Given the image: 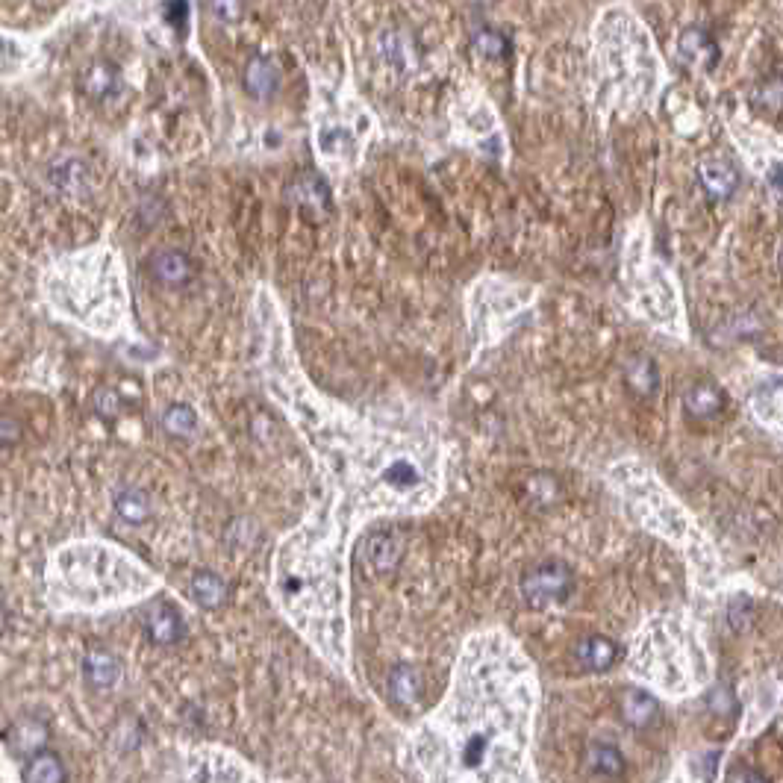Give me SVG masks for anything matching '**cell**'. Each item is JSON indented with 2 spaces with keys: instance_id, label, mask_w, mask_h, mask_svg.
Here are the masks:
<instances>
[{
  "instance_id": "23",
  "label": "cell",
  "mask_w": 783,
  "mask_h": 783,
  "mask_svg": "<svg viewBox=\"0 0 783 783\" xmlns=\"http://www.w3.org/2000/svg\"><path fill=\"white\" fill-rule=\"evenodd\" d=\"M474 51H480L483 56H504V53L510 51V42H507L504 33L486 27V30L474 33Z\"/></svg>"
},
{
  "instance_id": "17",
  "label": "cell",
  "mask_w": 783,
  "mask_h": 783,
  "mask_svg": "<svg viewBox=\"0 0 783 783\" xmlns=\"http://www.w3.org/2000/svg\"><path fill=\"white\" fill-rule=\"evenodd\" d=\"M24 778L33 783H62L68 781V775H65V766H62V760L53 754V751H39L30 763H27V772H24Z\"/></svg>"
},
{
  "instance_id": "14",
  "label": "cell",
  "mask_w": 783,
  "mask_h": 783,
  "mask_svg": "<svg viewBox=\"0 0 783 783\" xmlns=\"http://www.w3.org/2000/svg\"><path fill=\"white\" fill-rule=\"evenodd\" d=\"M151 271L165 286H183L192 277V262L183 251H159L151 260Z\"/></svg>"
},
{
  "instance_id": "25",
  "label": "cell",
  "mask_w": 783,
  "mask_h": 783,
  "mask_svg": "<svg viewBox=\"0 0 783 783\" xmlns=\"http://www.w3.org/2000/svg\"><path fill=\"white\" fill-rule=\"evenodd\" d=\"M186 15H189V3L186 0H168L165 3V18H168V24H174V27H186Z\"/></svg>"
},
{
  "instance_id": "16",
  "label": "cell",
  "mask_w": 783,
  "mask_h": 783,
  "mask_svg": "<svg viewBox=\"0 0 783 783\" xmlns=\"http://www.w3.org/2000/svg\"><path fill=\"white\" fill-rule=\"evenodd\" d=\"M83 672H86V680H89L92 686L106 689V686H112V683L118 680L121 666H118V660H115L112 654H106V651H92V654L86 657V663H83Z\"/></svg>"
},
{
  "instance_id": "27",
  "label": "cell",
  "mask_w": 783,
  "mask_h": 783,
  "mask_svg": "<svg viewBox=\"0 0 783 783\" xmlns=\"http://www.w3.org/2000/svg\"><path fill=\"white\" fill-rule=\"evenodd\" d=\"M3 630H6V610L0 607V636H3Z\"/></svg>"
},
{
  "instance_id": "15",
  "label": "cell",
  "mask_w": 783,
  "mask_h": 783,
  "mask_svg": "<svg viewBox=\"0 0 783 783\" xmlns=\"http://www.w3.org/2000/svg\"><path fill=\"white\" fill-rule=\"evenodd\" d=\"M189 592H192V598H195L201 607L215 610V607H221L224 598H227V583L218 575H212V572H201V575L192 577Z\"/></svg>"
},
{
  "instance_id": "1",
  "label": "cell",
  "mask_w": 783,
  "mask_h": 783,
  "mask_svg": "<svg viewBox=\"0 0 783 783\" xmlns=\"http://www.w3.org/2000/svg\"><path fill=\"white\" fill-rule=\"evenodd\" d=\"M539 680L504 630L471 636L448 698L410 736L427 781H533V719Z\"/></svg>"
},
{
  "instance_id": "26",
  "label": "cell",
  "mask_w": 783,
  "mask_h": 783,
  "mask_svg": "<svg viewBox=\"0 0 783 783\" xmlns=\"http://www.w3.org/2000/svg\"><path fill=\"white\" fill-rule=\"evenodd\" d=\"M733 781H763L760 775H751V772H736V775H731Z\"/></svg>"
},
{
  "instance_id": "8",
  "label": "cell",
  "mask_w": 783,
  "mask_h": 783,
  "mask_svg": "<svg viewBox=\"0 0 783 783\" xmlns=\"http://www.w3.org/2000/svg\"><path fill=\"white\" fill-rule=\"evenodd\" d=\"M401 554H404V548H401V542H398L395 533H389V530L368 533L366 560L377 569V572H380V575L395 572V566L401 563Z\"/></svg>"
},
{
  "instance_id": "4",
  "label": "cell",
  "mask_w": 783,
  "mask_h": 783,
  "mask_svg": "<svg viewBox=\"0 0 783 783\" xmlns=\"http://www.w3.org/2000/svg\"><path fill=\"white\" fill-rule=\"evenodd\" d=\"M678 56L689 68H704L710 71L719 59V45L704 27H686L678 39Z\"/></svg>"
},
{
  "instance_id": "24",
  "label": "cell",
  "mask_w": 783,
  "mask_h": 783,
  "mask_svg": "<svg viewBox=\"0 0 783 783\" xmlns=\"http://www.w3.org/2000/svg\"><path fill=\"white\" fill-rule=\"evenodd\" d=\"M207 6L218 24H236L245 15V0H207Z\"/></svg>"
},
{
  "instance_id": "7",
  "label": "cell",
  "mask_w": 783,
  "mask_h": 783,
  "mask_svg": "<svg viewBox=\"0 0 783 783\" xmlns=\"http://www.w3.org/2000/svg\"><path fill=\"white\" fill-rule=\"evenodd\" d=\"M80 86H83V92H86L92 101H106V98H112V95L118 92V86H121V71H118L115 62L98 59V62H92V65L83 71Z\"/></svg>"
},
{
  "instance_id": "5",
  "label": "cell",
  "mask_w": 783,
  "mask_h": 783,
  "mask_svg": "<svg viewBox=\"0 0 783 783\" xmlns=\"http://www.w3.org/2000/svg\"><path fill=\"white\" fill-rule=\"evenodd\" d=\"M245 89L257 98V101H268L277 95L280 89V68L274 59L254 53L245 65Z\"/></svg>"
},
{
  "instance_id": "19",
  "label": "cell",
  "mask_w": 783,
  "mask_h": 783,
  "mask_svg": "<svg viewBox=\"0 0 783 783\" xmlns=\"http://www.w3.org/2000/svg\"><path fill=\"white\" fill-rule=\"evenodd\" d=\"M115 510H118L121 519L142 524L151 516V498H148L142 489H124V492L115 498Z\"/></svg>"
},
{
  "instance_id": "9",
  "label": "cell",
  "mask_w": 783,
  "mask_h": 783,
  "mask_svg": "<svg viewBox=\"0 0 783 783\" xmlns=\"http://www.w3.org/2000/svg\"><path fill=\"white\" fill-rule=\"evenodd\" d=\"M145 630L157 645H174L183 639V619L171 604H154L145 616Z\"/></svg>"
},
{
  "instance_id": "21",
  "label": "cell",
  "mask_w": 783,
  "mask_h": 783,
  "mask_svg": "<svg viewBox=\"0 0 783 783\" xmlns=\"http://www.w3.org/2000/svg\"><path fill=\"white\" fill-rule=\"evenodd\" d=\"M292 198L298 201V204H310V207H327L330 204V192H327V183L321 180V177H315V174H304L292 189Z\"/></svg>"
},
{
  "instance_id": "10",
  "label": "cell",
  "mask_w": 783,
  "mask_h": 783,
  "mask_svg": "<svg viewBox=\"0 0 783 783\" xmlns=\"http://www.w3.org/2000/svg\"><path fill=\"white\" fill-rule=\"evenodd\" d=\"M577 660L592 672H610L619 663V645L607 636H586L577 645Z\"/></svg>"
},
{
  "instance_id": "18",
  "label": "cell",
  "mask_w": 783,
  "mask_h": 783,
  "mask_svg": "<svg viewBox=\"0 0 783 783\" xmlns=\"http://www.w3.org/2000/svg\"><path fill=\"white\" fill-rule=\"evenodd\" d=\"M625 377L627 383H630V389L639 392V395H654V392H657V383H660L657 366H654V360H648V357H633V360L627 363Z\"/></svg>"
},
{
  "instance_id": "11",
  "label": "cell",
  "mask_w": 783,
  "mask_h": 783,
  "mask_svg": "<svg viewBox=\"0 0 783 783\" xmlns=\"http://www.w3.org/2000/svg\"><path fill=\"white\" fill-rule=\"evenodd\" d=\"M683 407L695 418H713L725 407V392L716 383H692L683 392Z\"/></svg>"
},
{
  "instance_id": "12",
  "label": "cell",
  "mask_w": 783,
  "mask_h": 783,
  "mask_svg": "<svg viewBox=\"0 0 783 783\" xmlns=\"http://www.w3.org/2000/svg\"><path fill=\"white\" fill-rule=\"evenodd\" d=\"M389 695L401 707H416L421 695H424V680L418 675V669L407 666V663L395 666L389 672Z\"/></svg>"
},
{
  "instance_id": "6",
  "label": "cell",
  "mask_w": 783,
  "mask_h": 783,
  "mask_svg": "<svg viewBox=\"0 0 783 783\" xmlns=\"http://www.w3.org/2000/svg\"><path fill=\"white\" fill-rule=\"evenodd\" d=\"M698 177L716 201H728L739 189V171L728 159H704L701 168H698Z\"/></svg>"
},
{
  "instance_id": "3",
  "label": "cell",
  "mask_w": 783,
  "mask_h": 783,
  "mask_svg": "<svg viewBox=\"0 0 783 783\" xmlns=\"http://www.w3.org/2000/svg\"><path fill=\"white\" fill-rule=\"evenodd\" d=\"M522 592L527 604L533 607H554V604H566L575 592V572L560 563V560H548L539 563L536 569H530L522 580Z\"/></svg>"
},
{
  "instance_id": "22",
  "label": "cell",
  "mask_w": 783,
  "mask_h": 783,
  "mask_svg": "<svg viewBox=\"0 0 783 783\" xmlns=\"http://www.w3.org/2000/svg\"><path fill=\"white\" fill-rule=\"evenodd\" d=\"M162 427H165L171 436H192V433L198 430V413H195L189 404H174V407L165 410Z\"/></svg>"
},
{
  "instance_id": "20",
  "label": "cell",
  "mask_w": 783,
  "mask_h": 783,
  "mask_svg": "<svg viewBox=\"0 0 783 783\" xmlns=\"http://www.w3.org/2000/svg\"><path fill=\"white\" fill-rule=\"evenodd\" d=\"M589 766L601 775H622L625 757L619 754V748H613L607 742H592L589 745Z\"/></svg>"
},
{
  "instance_id": "2",
  "label": "cell",
  "mask_w": 783,
  "mask_h": 783,
  "mask_svg": "<svg viewBox=\"0 0 783 783\" xmlns=\"http://www.w3.org/2000/svg\"><path fill=\"white\" fill-rule=\"evenodd\" d=\"M633 675L672 698H683L707 683L710 663L689 622L660 616L645 622L633 645Z\"/></svg>"
},
{
  "instance_id": "13",
  "label": "cell",
  "mask_w": 783,
  "mask_h": 783,
  "mask_svg": "<svg viewBox=\"0 0 783 783\" xmlns=\"http://www.w3.org/2000/svg\"><path fill=\"white\" fill-rule=\"evenodd\" d=\"M657 710H660L657 698L645 689H630L622 698V716L630 728H639V731L648 728L657 719Z\"/></svg>"
}]
</instances>
